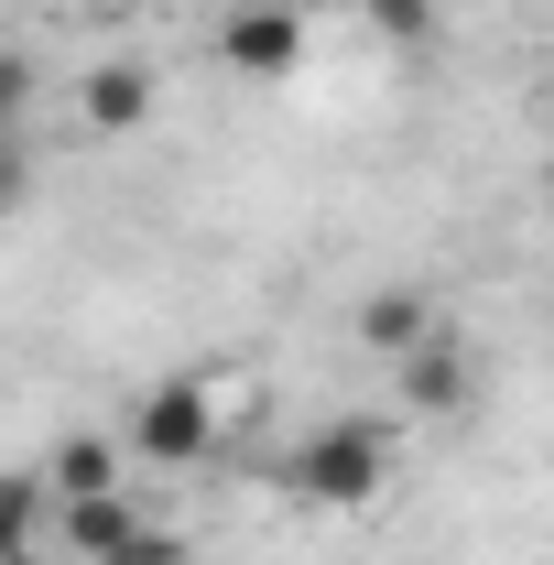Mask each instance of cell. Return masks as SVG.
Returning <instances> with one entry per match:
<instances>
[{
    "label": "cell",
    "mask_w": 554,
    "mask_h": 565,
    "mask_svg": "<svg viewBox=\"0 0 554 565\" xmlns=\"http://www.w3.org/2000/svg\"><path fill=\"white\" fill-rule=\"evenodd\" d=\"M217 446V392L207 370H174V381H152L131 403V435H120V457H141V468H207Z\"/></svg>",
    "instance_id": "1"
},
{
    "label": "cell",
    "mask_w": 554,
    "mask_h": 565,
    "mask_svg": "<svg viewBox=\"0 0 554 565\" xmlns=\"http://www.w3.org/2000/svg\"><path fill=\"white\" fill-rule=\"evenodd\" d=\"M381 479H392V435L381 424H327V435L294 446V500H316V511H370Z\"/></svg>",
    "instance_id": "2"
},
{
    "label": "cell",
    "mask_w": 554,
    "mask_h": 565,
    "mask_svg": "<svg viewBox=\"0 0 554 565\" xmlns=\"http://www.w3.org/2000/svg\"><path fill=\"white\" fill-rule=\"evenodd\" d=\"M217 55H228V76H251V87H283V76L305 66V11L294 0H239L217 22Z\"/></svg>",
    "instance_id": "3"
},
{
    "label": "cell",
    "mask_w": 554,
    "mask_h": 565,
    "mask_svg": "<svg viewBox=\"0 0 554 565\" xmlns=\"http://www.w3.org/2000/svg\"><path fill=\"white\" fill-rule=\"evenodd\" d=\"M141 522H152V511H141L131 490H98V500H55V511H44V533H55V544H66L76 565H109L120 555V544H131Z\"/></svg>",
    "instance_id": "4"
},
{
    "label": "cell",
    "mask_w": 554,
    "mask_h": 565,
    "mask_svg": "<svg viewBox=\"0 0 554 565\" xmlns=\"http://www.w3.org/2000/svg\"><path fill=\"white\" fill-rule=\"evenodd\" d=\"M392 370H403V403H414V414H468V403H479V349H457V338H424V349H403Z\"/></svg>",
    "instance_id": "5"
},
{
    "label": "cell",
    "mask_w": 554,
    "mask_h": 565,
    "mask_svg": "<svg viewBox=\"0 0 554 565\" xmlns=\"http://www.w3.org/2000/svg\"><path fill=\"white\" fill-rule=\"evenodd\" d=\"M120 468H131L120 435H55L33 479H44V500H98V490H120Z\"/></svg>",
    "instance_id": "6"
},
{
    "label": "cell",
    "mask_w": 554,
    "mask_h": 565,
    "mask_svg": "<svg viewBox=\"0 0 554 565\" xmlns=\"http://www.w3.org/2000/svg\"><path fill=\"white\" fill-rule=\"evenodd\" d=\"M76 120H87L98 141L141 131V120H152V66H98L87 87H76Z\"/></svg>",
    "instance_id": "7"
},
{
    "label": "cell",
    "mask_w": 554,
    "mask_h": 565,
    "mask_svg": "<svg viewBox=\"0 0 554 565\" xmlns=\"http://www.w3.org/2000/svg\"><path fill=\"white\" fill-rule=\"evenodd\" d=\"M424 338H435V305H424L414 282H381V294L359 305V349L403 359V349H424Z\"/></svg>",
    "instance_id": "8"
},
{
    "label": "cell",
    "mask_w": 554,
    "mask_h": 565,
    "mask_svg": "<svg viewBox=\"0 0 554 565\" xmlns=\"http://www.w3.org/2000/svg\"><path fill=\"white\" fill-rule=\"evenodd\" d=\"M44 511H55V500H44L33 468H0V555H11V544H33V533H44Z\"/></svg>",
    "instance_id": "9"
},
{
    "label": "cell",
    "mask_w": 554,
    "mask_h": 565,
    "mask_svg": "<svg viewBox=\"0 0 554 565\" xmlns=\"http://www.w3.org/2000/svg\"><path fill=\"white\" fill-rule=\"evenodd\" d=\"M33 185H44V152H33V131H0V217L33 207Z\"/></svg>",
    "instance_id": "10"
},
{
    "label": "cell",
    "mask_w": 554,
    "mask_h": 565,
    "mask_svg": "<svg viewBox=\"0 0 554 565\" xmlns=\"http://www.w3.org/2000/svg\"><path fill=\"white\" fill-rule=\"evenodd\" d=\"M0 131H33V55H0Z\"/></svg>",
    "instance_id": "11"
},
{
    "label": "cell",
    "mask_w": 554,
    "mask_h": 565,
    "mask_svg": "<svg viewBox=\"0 0 554 565\" xmlns=\"http://www.w3.org/2000/svg\"><path fill=\"white\" fill-rule=\"evenodd\" d=\"M359 11H370L392 44H424V33H435V0H359Z\"/></svg>",
    "instance_id": "12"
},
{
    "label": "cell",
    "mask_w": 554,
    "mask_h": 565,
    "mask_svg": "<svg viewBox=\"0 0 554 565\" xmlns=\"http://www.w3.org/2000/svg\"><path fill=\"white\" fill-rule=\"evenodd\" d=\"M109 565H196V555H185V533H163V522H141V533H131V544H120Z\"/></svg>",
    "instance_id": "13"
},
{
    "label": "cell",
    "mask_w": 554,
    "mask_h": 565,
    "mask_svg": "<svg viewBox=\"0 0 554 565\" xmlns=\"http://www.w3.org/2000/svg\"><path fill=\"white\" fill-rule=\"evenodd\" d=\"M294 11H359V0H294Z\"/></svg>",
    "instance_id": "14"
},
{
    "label": "cell",
    "mask_w": 554,
    "mask_h": 565,
    "mask_svg": "<svg viewBox=\"0 0 554 565\" xmlns=\"http://www.w3.org/2000/svg\"><path fill=\"white\" fill-rule=\"evenodd\" d=\"M0 565H44V555H33V544H11V555H0Z\"/></svg>",
    "instance_id": "15"
}]
</instances>
